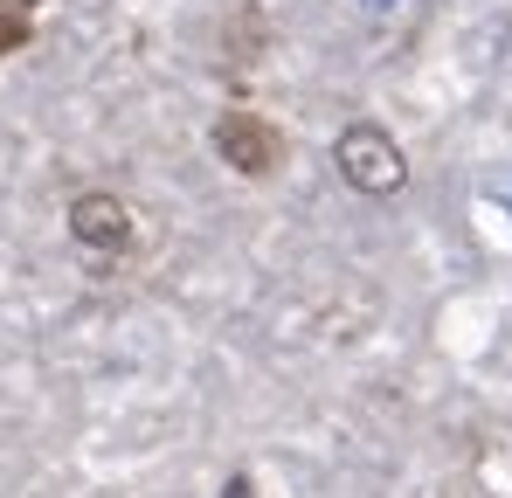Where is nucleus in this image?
Returning a JSON list of instances; mask_svg holds the SVG:
<instances>
[{
  "label": "nucleus",
  "instance_id": "6",
  "mask_svg": "<svg viewBox=\"0 0 512 498\" xmlns=\"http://www.w3.org/2000/svg\"><path fill=\"white\" fill-rule=\"evenodd\" d=\"M35 7H42V0H0V14H21V21H28Z\"/></svg>",
  "mask_w": 512,
  "mask_h": 498
},
{
  "label": "nucleus",
  "instance_id": "4",
  "mask_svg": "<svg viewBox=\"0 0 512 498\" xmlns=\"http://www.w3.org/2000/svg\"><path fill=\"white\" fill-rule=\"evenodd\" d=\"M485 201H506L512 208V166H492V173H485Z\"/></svg>",
  "mask_w": 512,
  "mask_h": 498
},
{
  "label": "nucleus",
  "instance_id": "5",
  "mask_svg": "<svg viewBox=\"0 0 512 498\" xmlns=\"http://www.w3.org/2000/svg\"><path fill=\"white\" fill-rule=\"evenodd\" d=\"M21 42H28V21H21V14H0V56L21 49Z\"/></svg>",
  "mask_w": 512,
  "mask_h": 498
},
{
  "label": "nucleus",
  "instance_id": "1",
  "mask_svg": "<svg viewBox=\"0 0 512 498\" xmlns=\"http://www.w3.org/2000/svg\"><path fill=\"white\" fill-rule=\"evenodd\" d=\"M333 160H340L346 187H360V194H395V187L409 180V166H402V146H395L381 125H346L340 146H333Z\"/></svg>",
  "mask_w": 512,
  "mask_h": 498
},
{
  "label": "nucleus",
  "instance_id": "7",
  "mask_svg": "<svg viewBox=\"0 0 512 498\" xmlns=\"http://www.w3.org/2000/svg\"><path fill=\"white\" fill-rule=\"evenodd\" d=\"M222 498H250V478H229V485H222Z\"/></svg>",
  "mask_w": 512,
  "mask_h": 498
},
{
  "label": "nucleus",
  "instance_id": "2",
  "mask_svg": "<svg viewBox=\"0 0 512 498\" xmlns=\"http://www.w3.org/2000/svg\"><path fill=\"white\" fill-rule=\"evenodd\" d=\"M215 153H222L229 166H243V173H270V166H277V132H270L256 111H222Z\"/></svg>",
  "mask_w": 512,
  "mask_h": 498
},
{
  "label": "nucleus",
  "instance_id": "8",
  "mask_svg": "<svg viewBox=\"0 0 512 498\" xmlns=\"http://www.w3.org/2000/svg\"><path fill=\"white\" fill-rule=\"evenodd\" d=\"M360 7H395V0H360Z\"/></svg>",
  "mask_w": 512,
  "mask_h": 498
},
{
  "label": "nucleus",
  "instance_id": "3",
  "mask_svg": "<svg viewBox=\"0 0 512 498\" xmlns=\"http://www.w3.org/2000/svg\"><path fill=\"white\" fill-rule=\"evenodd\" d=\"M70 236L84 249H125L132 243V215H125V201H111V194H77V201H70Z\"/></svg>",
  "mask_w": 512,
  "mask_h": 498
}]
</instances>
